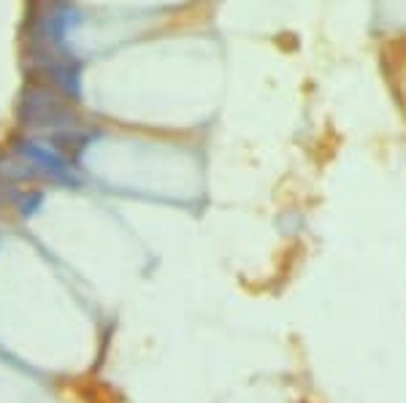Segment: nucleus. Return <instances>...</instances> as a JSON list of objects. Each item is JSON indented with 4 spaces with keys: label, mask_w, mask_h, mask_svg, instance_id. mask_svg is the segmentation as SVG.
<instances>
[{
    "label": "nucleus",
    "mask_w": 406,
    "mask_h": 403,
    "mask_svg": "<svg viewBox=\"0 0 406 403\" xmlns=\"http://www.w3.org/2000/svg\"><path fill=\"white\" fill-rule=\"evenodd\" d=\"M87 141H92V135L82 133V130H76V128H65V130L52 135V143H54L57 152H82Z\"/></svg>",
    "instance_id": "nucleus-4"
},
{
    "label": "nucleus",
    "mask_w": 406,
    "mask_h": 403,
    "mask_svg": "<svg viewBox=\"0 0 406 403\" xmlns=\"http://www.w3.org/2000/svg\"><path fill=\"white\" fill-rule=\"evenodd\" d=\"M16 203H19L22 217H33V211H38V209H41L44 195H41V192H27L25 198H16Z\"/></svg>",
    "instance_id": "nucleus-5"
},
{
    "label": "nucleus",
    "mask_w": 406,
    "mask_h": 403,
    "mask_svg": "<svg viewBox=\"0 0 406 403\" xmlns=\"http://www.w3.org/2000/svg\"><path fill=\"white\" fill-rule=\"evenodd\" d=\"M16 119L22 128H41V130H65L74 125V114L63 103L60 92L46 84H25L16 103Z\"/></svg>",
    "instance_id": "nucleus-1"
},
{
    "label": "nucleus",
    "mask_w": 406,
    "mask_h": 403,
    "mask_svg": "<svg viewBox=\"0 0 406 403\" xmlns=\"http://www.w3.org/2000/svg\"><path fill=\"white\" fill-rule=\"evenodd\" d=\"M16 154H19L22 160H27L30 165L46 171L57 184H68V187H76V184H79V179H76L74 171H71V165L65 163V157H63L60 152H54V149H46V146L30 141V138H19V141H16Z\"/></svg>",
    "instance_id": "nucleus-2"
},
{
    "label": "nucleus",
    "mask_w": 406,
    "mask_h": 403,
    "mask_svg": "<svg viewBox=\"0 0 406 403\" xmlns=\"http://www.w3.org/2000/svg\"><path fill=\"white\" fill-rule=\"evenodd\" d=\"M0 176L14 181H27L38 176V168L36 165H27V163H19L11 154H0Z\"/></svg>",
    "instance_id": "nucleus-3"
}]
</instances>
